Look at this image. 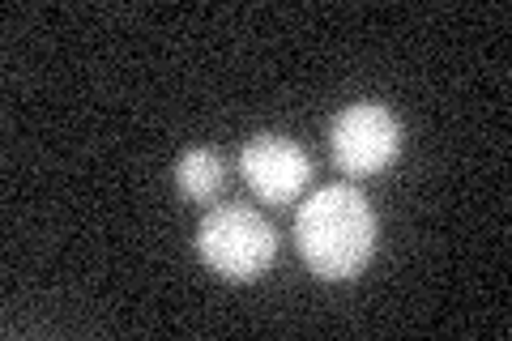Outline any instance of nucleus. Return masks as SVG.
Listing matches in <instances>:
<instances>
[{
    "label": "nucleus",
    "instance_id": "1",
    "mask_svg": "<svg viewBox=\"0 0 512 341\" xmlns=\"http://www.w3.org/2000/svg\"><path fill=\"white\" fill-rule=\"evenodd\" d=\"M295 248L325 282H346L367 269L376 248V214L350 184L316 188L295 214Z\"/></svg>",
    "mask_w": 512,
    "mask_h": 341
},
{
    "label": "nucleus",
    "instance_id": "2",
    "mask_svg": "<svg viewBox=\"0 0 512 341\" xmlns=\"http://www.w3.org/2000/svg\"><path fill=\"white\" fill-rule=\"evenodd\" d=\"M197 256L227 282H252L274 265L278 235L256 209L222 205L210 209L197 226Z\"/></svg>",
    "mask_w": 512,
    "mask_h": 341
},
{
    "label": "nucleus",
    "instance_id": "3",
    "mask_svg": "<svg viewBox=\"0 0 512 341\" xmlns=\"http://www.w3.org/2000/svg\"><path fill=\"white\" fill-rule=\"evenodd\" d=\"M329 150L346 175H380L402 154V120L380 103H350L333 116Z\"/></svg>",
    "mask_w": 512,
    "mask_h": 341
},
{
    "label": "nucleus",
    "instance_id": "4",
    "mask_svg": "<svg viewBox=\"0 0 512 341\" xmlns=\"http://www.w3.org/2000/svg\"><path fill=\"white\" fill-rule=\"evenodd\" d=\"M239 171H244V184L269 205L295 201L303 184L312 180V162L303 154V145L286 141L278 133L252 137L244 150H239Z\"/></svg>",
    "mask_w": 512,
    "mask_h": 341
},
{
    "label": "nucleus",
    "instance_id": "5",
    "mask_svg": "<svg viewBox=\"0 0 512 341\" xmlns=\"http://www.w3.org/2000/svg\"><path fill=\"white\" fill-rule=\"evenodd\" d=\"M222 180H227V167H222L214 150H184L180 162H175V188L188 201H214Z\"/></svg>",
    "mask_w": 512,
    "mask_h": 341
}]
</instances>
